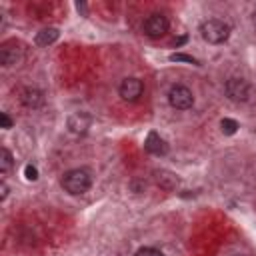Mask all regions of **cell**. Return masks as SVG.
<instances>
[{"mask_svg":"<svg viewBox=\"0 0 256 256\" xmlns=\"http://www.w3.org/2000/svg\"><path fill=\"white\" fill-rule=\"evenodd\" d=\"M60 184H62V188H64L68 194L78 196V194H84V192L92 186V176H90V172L84 170V168H74V170H68V172L62 176Z\"/></svg>","mask_w":256,"mask_h":256,"instance_id":"6da1fadb","label":"cell"},{"mask_svg":"<svg viewBox=\"0 0 256 256\" xmlns=\"http://www.w3.org/2000/svg\"><path fill=\"white\" fill-rule=\"evenodd\" d=\"M142 92H144V84H142V80H138V78H134V76L124 78V80L120 82V86H118V94H120V98L126 100V102H136V100L142 96Z\"/></svg>","mask_w":256,"mask_h":256,"instance_id":"5b68a950","label":"cell"},{"mask_svg":"<svg viewBox=\"0 0 256 256\" xmlns=\"http://www.w3.org/2000/svg\"><path fill=\"white\" fill-rule=\"evenodd\" d=\"M0 190H2V194H0V198L4 200V198L8 196V186H6V182H2V184H0Z\"/></svg>","mask_w":256,"mask_h":256,"instance_id":"d6986e66","label":"cell"},{"mask_svg":"<svg viewBox=\"0 0 256 256\" xmlns=\"http://www.w3.org/2000/svg\"><path fill=\"white\" fill-rule=\"evenodd\" d=\"M134 256H164L158 248H152V246H146V248H140Z\"/></svg>","mask_w":256,"mask_h":256,"instance_id":"2e32d148","label":"cell"},{"mask_svg":"<svg viewBox=\"0 0 256 256\" xmlns=\"http://www.w3.org/2000/svg\"><path fill=\"white\" fill-rule=\"evenodd\" d=\"M24 174H26V180H38V170H36V166H32V164H28L26 168H24Z\"/></svg>","mask_w":256,"mask_h":256,"instance_id":"e0dca14e","label":"cell"},{"mask_svg":"<svg viewBox=\"0 0 256 256\" xmlns=\"http://www.w3.org/2000/svg\"><path fill=\"white\" fill-rule=\"evenodd\" d=\"M200 34L208 44H222L230 36V26L224 20L218 18H208L200 24Z\"/></svg>","mask_w":256,"mask_h":256,"instance_id":"7a4b0ae2","label":"cell"},{"mask_svg":"<svg viewBox=\"0 0 256 256\" xmlns=\"http://www.w3.org/2000/svg\"><path fill=\"white\" fill-rule=\"evenodd\" d=\"M144 148H146V152H150V154H154V156H164V154L168 152V144H166L156 132H150V134L146 136Z\"/></svg>","mask_w":256,"mask_h":256,"instance_id":"9c48e42d","label":"cell"},{"mask_svg":"<svg viewBox=\"0 0 256 256\" xmlns=\"http://www.w3.org/2000/svg\"><path fill=\"white\" fill-rule=\"evenodd\" d=\"M58 40V30L56 28H44L36 34V44L38 46H50Z\"/></svg>","mask_w":256,"mask_h":256,"instance_id":"8fae6325","label":"cell"},{"mask_svg":"<svg viewBox=\"0 0 256 256\" xmlns=\"http://www.w3.org/2000/svg\"><path fill=\"white\" fill-rule=\"evenodd\" d=\"M156 182L162 186V188H166V190H172L174 186H176V176L174 174H170V172H164V170H160V172H156Z\"/></svg>","mask_w":256,"mask_h":256,"instance_id":"7c38bea8","label":"cell"},{"mask_svg":"<svg viewBox=\"0 0 256 256\" xmlns=\"http://www.w3.org/2000/svg\"><path fill=\"white\" fill-rule=\"evenodd\" d=\"M0 124H2V128H12V118L6 112H2L0 114Z\"/></svg>","mask_w":256,"mask_h":256,"instance_id":"ac0fdd59","label":"cell"},{"mask_svg":"<svg viewBox=\"0 0 256 256\" xmlns=\"http://www.w3.org/2000/svg\"><path fill=\"white\" fill-rule=\"evenodd\" d=\"M168 32V18L160 12H154L150 14L146 20H144V34L150 36V38H160Z\"/></svg>","mask_w":256,"mask_h":256,"instance_id":"8992f818","label":"cell"},{"mask_svg":"<svg viewBox=\"0 0 256 256\" xmlns=\"http://www.w3.org/2000/svg\"><path fill=\"white\" fill-rule=\"evenodd\" d=\"M90 124H92V118L86 112H74L68 118V130L72 134H86V130L90 128Z\"/></svg>","mask_w":256,"mask_h":256,"instance_id":"ba28073f","label":"cell"},{"mask_svg":"<svg viewBox=\"0 0 256 256\" xmlns=\"http://www.w3.org/2000/svg\"><path fill=\"white\" fill-rule=\"evenodd\" d=\"M220 126H222V132H224V134H234V132L238 130V122L232 120V118H224V120L220 122Z\"/></svg>","mask_w":256,"mask_h":256,"instance_id":"9a60e30c","label":"cell"},{"mask_svg":"<svg viewBox=\"0 0 256 256\" xmlns=\"http://www.w3.org/2000/svg\"><path fill=\"white\" fill-rule=\"evenodd\" d=\"M20 100L26 108H40L44 104V94L38 90V88H24L20 92Z\"/></svg>","mask_w":256,"mask_h":256,"instance_id":"30bf717a","label":"cell"},{"mask_svg":"<svg viewBox=\"0 0 256 256\" xmlns=\"http://www.w3.org/2000/svg\"><path fill=\"white\" fill-rule=\"evenodd\" d=\"M20 58H22V50L14 40H8L0 46V64L2 66H6V68L14 66V64H18Z\"/></svg>","mask_w":256,"mask_h":256,"instance_id":"52a82bcc","label":"cell"},{"mask_svg":"<svg viewBox=\"0 0 256 256\" xmlns=\"http://www.w3.org/2000/svg\"><path fill=\"white\" fill-rule=\"evenodd\" d=\"M12 164H14V158H12V152L8 148H2L0 150V172L2 174H8L12 170Z\"/></svg>","mask_w":256,"mask_h":256,"instance_id":"4fadbf2b","label":"cell"},{"mask_svg":"<svg viewBox=\"0 0 256 256\" xmlns=\"http://www.w3.org/2000/svg\"><path fill=\"white\" fill-rule=\"evenodd\" d=\"M170 60H172V62H188V64H196V66H198V60H196V58H192L190 54H182V52L170 54Z\"/></svg>","mask_w":256,"mask_h":256,"instance_id":"5bb4252c","label":"cell"},{"mask_svg":"<svg viewBox=\"0 0 256 256\" xmlns=\"http://www.w3.org/2000/svg\"><path fill=\"white\" fill-rule=\"evenodd\" d=\"M224 90H226V96L232 102H246L248 96H250V84L244 78H238V76L228 78Z\"/></svg>","mask_w":256,"mask_h":256,"instance_id":"277c9868","label":"cell"},{"mask_svg":"<svg viewBox=\"0 0 256 256\" xmlns=\"http://www.w3.org/2000/svg\"><path fill=\"white\" fill-rule=\"evenodd\" d=\"M168 102H170V106L176 108V110H188V108H192V104H194V94H192V90H190L188 86L176 84V86H172L170 92H168Z\"/></svg>","mask_w":256,"mask_h":256,"instance_id":"3957f363","label":"cell"}]
</instances>
